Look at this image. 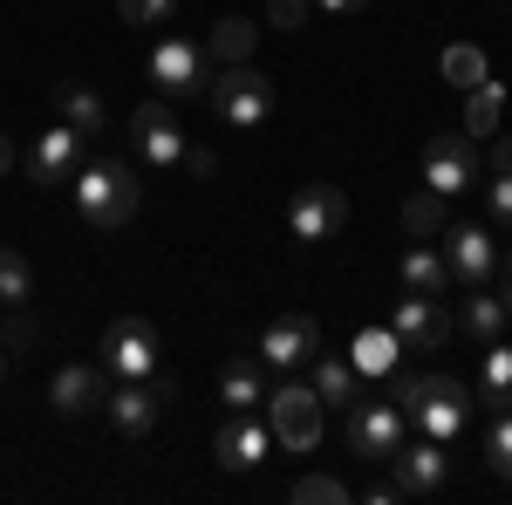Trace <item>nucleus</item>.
I'll use <instances>...</instances> for the list:
<instances>
[{
    "label": "nucleus",
    "instance_id": "f257e3e1",
    "mask_svg": "<svg viewBox=\"0 0 512 505\" xmlns=\"http://www.w3.org/2000/svg\"><path fill=\"white\" fill-rule=\"evenodd\" d=\"M69 192H76L82 226H96V233L137 219V171H130V164H89V171L69 178Z\"/></svg>",
    "mask_w": 512,
    "mask_h": 505
},
{
    "label": "nucleus",
    "instance_id": "f03ea898",
    "mask_svg": "<svg viewBox=\"0 0 512 505\" xmlns=\"http://www.w3.org/2000/svg\"><path fill=\"white\" fill-rule=\"evenodd\" d=\"M205 103L226 130H260L274 117V82L260 76L253 62H226L219 76H205Z\"/></svg>",
    "mask_w": 512,
    "mask_h": 505
},
{
    "label": "nucleus",
    "instance_id": "7ed1b4c3",
    "mask_svg": "<svg viewBox=\"0 0 512 505\" xmlns=\"http://www.w3.org/2000/svg\"><path fill=\"white\" fill-rule=\"evenodd\" d=\"M403 417L424 430V437L451 444L465 430V417H472V389L458 383V376H417V396L403 403Z\"/></svg>",
    "mask_w": 512,
    "mask_h": 505
},
{
    "label": "nucleus",
    "instance_id": "20e7f679",
    "mask_svg": "<svg viewBox=\"0 0 512 505\" xmlns=\"http://www.w3.org/2000/svg\"><path fill=\"white\" fill-rule=\"evenodd\" d=\"M158 328L144 321V314H117L110 328H103V369L117 376V383H144V376H158Z\"/></svg>",
    "mask_w": 512,
    "mask_h": 505
},
{
    "label": "nucleus",
    "instance_id": "39448f33",
    "mask_svg": "<svg viewBox=\"0 0 512 505\" xmlns=\"http://www.w3.org/2000/svg\"><path fill=\"white\" fill-rule=\"evenodd\" d=\"M478 171H485V151H478V137H465V130H437L431 144H424V185L437 198L472 192Z\"/></svg>",
    "mask_w": 512,
    "mask_h": 505
},
{
    "label": "nucleus",
    "instance_id": "423d86ee",
    "mask_svg": "<svg viewBox=\"0 0 512 505\" xmlns=\"http://www.w3.org/2000/svg\"><path fill=\"white\" fill-rule=\"evenodd\" d=\"M342 226H349L342 185H301V192L287 198V233H294V246H321V239H335Z\"/></svg>",
    "mask_w": 512,
    "mask_h": 505
},
{
    "label": "nucleus",
    "instance_id": "0eeeda50",
    "mask_svg": "<svg viewBox=\"0 0 512 505\" xmlns=\"http://www.w3.org/2000/svg\"><path fill=\"white\" fill-rule=\"evenodd\" d=\"M267 424H274V444H287V451H315L321 444V396L301 389V383L267 389Z\"/></svg>",
    "mask_w": 512,
    "mask_h": 505
},
{
    "label": "nucleus",
    "instance_id": "6e6552de",
    "mask_svg": "<svg viewBox=\"0 0 512 505\" xmlns=\"http://www.w3.org/2000/svg\"><path fill=\"white\" fill-rule=\"evenodd\" d=\"M403 430H410V417L396 410V403H349V451L355 458H376V465H390L396 451H403Z\"/></svg>",
    "mask_w": 512,
    "mask_h": 505
},
{
    "label": "nucleus",
    "instance_id": "1a4fd4ad",
    "mask_svg": "<svg viewBox=\"0 0 512 505\" xmlns=\"http://www.w3.org/2000/svg\"><path fill=\"white\" fill-rule=\"evenodd\" d=\"M21 171H28V185H69L82 171V130L76 123H55V130H41L28 157H21Z\"/></svg>",
    "mask_w": 512,
    "mask_h": 505
},
{
    "label": "nucleus",
    "instance_id": "9d476101",
    "mask_svg": "<svg viewBox=\"0 0 512 505\" xmlns=\"http://www.w3.org/2000/svg\"><path fill=\"white\" fill-rule=\"evenodd\" d=\"M267 451H274V424H260L253 410H226V417H219V437H212L219 471H253Z\"/></svg>",
    "mask_w": 512,
    "mask_h": 505
},
{
    "label": "nucleus",
    "instance_id": "9b49d317",
    "mask_svg": "<svg viewBox=\"0 0 512 505\" xmlns=\"http://www.w3.org/2000/svg\"><path fill=\"white\" fill-rule=\"evenodd\" d=\"M444 267H451V287H492L499 273V253H492V233L485 226H444Z\"/></svg>",
    "mask_w": 512,
    "mask_h": 505
},
{
    "label": "nucleus",
    "instance_id": "f8f14e48",
    "mask_svg": "<svg viewBox=\"0 0 512 505\" xmlns=\"http://www.w3.org/2000/svg\"><path fill=\"white\" fill-rule=\"evenodd\" d=\"M205 48L185 35H164L158 48H151V82H158L164 96H205Z\"/></svg>",
    "mask_w": 512,
    "mask_h": 505
},
{
    "label": "nucleus",
    "instance_id": "ddd939ff",
    "mask_svg": "<svg viewBox=\"0 0 512 505\" xmlns=\"http://www.w3.org/2000/svg\"><path fill=\"white\" fill-rule=\"evenodd\" d=\"M164 403H171V383H158V376H144V383H123V389H110V424L123 430V437H151L158 430V417H164Z\"/></svg>",
    "mask_w": 512,
    "mask_h": 505
},
{
    "label": "nucleus",
    "instance_id": "4468645a",
    "mask_svg": "<svg viewBox=\"0 0 512 505\" xmlns=\"http://www.w3.org/2000/svg\"><path fill=\"white\" fill-rule=\"evenodd\" d=\"M48 403H55L62 417L103 410V403H110V369H103V362H62L55 383H48Z\"/></svg>",
    "mask_w": 512,
    "mask_h": 505
},
{
    "label": "nucleus",
    "instance_id": "2eb2a0df",
    "mask_svg": "<svg viewBox=\"0 0 512 505\" xmlns=\"http://www.w3.org/2000/svg\"><path fill=\"white\" fill-rule=\"evenodd\" d=\"M390 328L403 335V349H444V342L458 335V321L437 308L431 294H403V301L390 308Z\"/></svg>",
    "mask_w": 512,
    "mask_h": 505
},
{
    "label": "nucleus",
    "instance_id": "dca6fc26",
    "mask_svg": "<svg viewBox=\"0 0 512 505\" xmlns=\"http://www.w3.org/2000/svg\"><path fill=\"white\" fill-rule=\"evenodd\" d=\"M315 349H321V328L308 314H280V321H267V335H260V362L267 369H308Z\"/></svg>",
    "mask_w": 512,
    "mask_h": 505
},
{
    "label": "nucleus",
    "instance_id": "f3484780",
    "mask_svg": "<svg viewBox=\"0 0 512 505\" xmlns=\"http://www.w3.org/2000/svg\"><path fill=\"white\" fill-rule=\"evenodd\" d=\"M130 151L144 157V164H178L185 157V130H178V117L164 103H144L130 117Z\"/></svg>",
    "mask_w": 512,
    "mask_h": 505
},
{
    "label": "nucleus",
    "instance_id": "a211bd4d",
    "mask_svg": "<svg viewBox=\"0 0 512 505\" xmlns=\"http://www.w3.org/2000/svg\"><path fill=\"white\" fill-rule=\"evenodd\" d=\"M390 471H396V492H403V499H431L437 485H444V444H437V437L403 444L390 458Z\"/></svg>",
    "mask_w": 512,
    "mask_h": 505
},
{
    "label": "nucleus",
    "instance_id": "6ab92c4d",
    "mask_svg": "<svg viewBox=\"0 0 512 505\" xmlns=\"http://www.w3.org/2000/svg\"><path fill=\"white\" fill-rule=\"evenodd\" d=\"M349 362H355V376H376V383H383V376L403 369V335H396L390 321H383V328H362L349 342Z\"/></svg>",
    "mask_w": 512,
    "mask_h": 505
},
{
    "label": "nucleus",
    "instance_id": "aec40b11",
    "mask_svg": "<svg viewBox=\"0 0 512 505\" xmlns=\"http://www.w3.org/2000/svg\"><path fill=\"white\" fill-rule=\"evenodd\" d=\"M219 403H226V410H260V403H267V362H260V355H233V362L219 369Z\"/></svg>",
    "mask_w": 512,
    "mask_h": 505
},
{
    "label": "nucleus",
    "instance_id": "412c9836",
    "mask_svg": "<svg viewBox=\"0 0 512 505\" xmlns=\"http://www.w3.org/2000/svg\"><path fill=\"white\" fill-rule=\"evenodd\" d=\"M55 110H62V123H76L82 137H103V130H110L103 96H96V89H82V82H55Z\"/></svg>",
    "mask_w": 512,
    "mask_h": 505
},
{
    "label": "nucleus",
    "instance_id": "4be33fe9",
    "mask_svg": "<svg viewBox=\"0 0 512 505\" xmlns=\"http://www.w3.org/2000/svg\"><path fill=\"white\" fill-rule=\"evenodd\" d=\"M458 328H465L472 342H499V335H506V301H499L492 287H465V314H458Z\"/></svg>",
    "mask_w": 512,
    "mask_h": 505
},
{
    "label": "nucleus",
    "instance_id": "5701e85b",
    "mask_svg": "<svg viewBox=\"0 0 512 505\" xmlns=\"http://www.w3.org/2000/svg\"><path fill=\"white\" fill-rule=\"evenodd\" d=\"M403 294H444V287H451V267H444V253H437V246H410V253H403Z\"/></svg>",
    "mask_w": 512,
    "mask_h": 505
},
{
    "label": "nucleus",
    "instance_id": "b1692460",
    "mask_svg": "<svg viewBox=\"0 0 512 505\" xmlns=\"http://www.w3.org/2000/svg\"><path fill=\"white\" fill-rule=\"evenodd\" d=\"M499 117H506V89H499L492 76L478 82V89H465V137H492Z\"/></svg>",
    "mask_w": 512,
    "mask_h": 505
},
{
    "label": "nucleus",
    "instance_id": "393cba45",
    "mask_svg": "<svg viewBox=\"0 0 512 505\" xmlns=\"http://www.w3.org/2000/svg\"><path fill=\"white\" fill-rule=\"evenodd\" d=\"M355 383H362L355 362H342V355H315V396H321V403H342V410H349Z\"/></svg>",
    "mask_w": 512,
    "mask_h": 505
},
{
    "label": "nucleus",
    "instance_id": "a878e982",
    "mask_svg": "<svg viewBox=\"0 0 512 505\" xmlns=\"http://www.w3.org/2000/svg\"><path fill=\"white\" fill-rule=\"evenodd\" d=\"M253 41H260V28H253V21H239V14H226V21H212L205 55H219V62H246V55H253Z\"/></svg>",
    "mask_w": 512,
    "mask_h": 505
},
{
    "label": "nucleus",
    "instance_id": "bb28decb",
    "mask_svg": "<svg viewBox=\"0 0 512 505\" xmlns=\"http://www.w3.org/2000/svg\"><path fill=\"white\" fill-rule=\"evenodd\" d=\"M28 294H35V267H28V253L0 246V308H21Z\"/></svg>",
    "mask_w": 512,
    "mask_h": 505
},
{
    "label": "nucleus",
    "instance_id": "cd10ccee",
    "mask_svg": "<svg viewBox=\"0 0 512 505\" xmlns=\"http://www.w3.org/2000/svg\"><path fill=\"white\" fill-rule=\"evenodd\" d=\"M478 389H485V403H512V349H506V342H485Z\"/></svg>",
    "mask_w": 512,
    "mask_h": 505
},
{
    "label": "nucleus",
    "instance_id": "c85d7f7f",
    "mask_svg": "<svg viewBox=\"0 0 512 505\" xmlns=\"http://www.w3.org/2000/svg\"><path fill=\"white\" fill-rule=\"evenodd\" d=\"M485 471L512 485V403H499V417H492V430H485Z\"/></svg>",
    "mask_w": 512,
    "mask_h": 505
},
{
    "label": "nucleus",
    "instance_id": "c756f323",
    "mask_svg": "<svg viewBox=\"0 0 512 505\" xmlns=\"http://www.w3.org/2000/svg\"><path fill=\"white\" fill-rule=\"evenodd\" d=\"M485 76H492V69H485V55H478L472 41H451V48H444V82H451V89H478Z\"/></svg>",
    "mask_w": 512,
    "mask_h": 505
},
{
    "label": "nucleus",
    "instance_id": "7c9ffc66",
    "mask_svg": "<svg viewBox=\"0 0 512 505\" xmlns=\"http://www.w3.org/2000/svg\"><path fill=\"white\" fill-rule=\"evenodd\" d=\"M403 226H410L417 239H437V233H444V198H437L431 185H424V192L403 205Z\"/></svg>",
    "mask_w": 512,
    "mask_h": 505
},
{
    "label": "nucleus",
    "instance_id": "2f4dec72",
    "mask_svg": "<svg viewBox=\"0 0 512 505\" xmlns=\"http://www.w3.org/2000/svg\"><path fill=\"white\" fill-rule=\"evenodd\" d=\"M178 14V0H117V21L123 28H158Z\"/></svg>",
    "mask_w": 512,
    "mask_h": 505
},
{
    "label": "nucleus",
    "instance_id": "473e14b6",
    "mask_svg": "<svg viewBox=\"0 0 512 505\" xmlns=\"http://www.w3.org/2000/svg\"><path fill=\"white\" fill-rule=\"evenodd\" d=\"M349 499V485L342 478H328V471H315V478H301L294 485V505H342Z\"/></svg>",
    "mask_w": 512,
    "mask_h": 505
},
{
    "label": "nucleus",
    "instance_id": "72a5a7b5",
    "mask_svg": "<svg viewBox=\"0 0 512 505\" xmlns=\"http://www.w3.org/2000/svg\"><path fill=\"white\" fill-rule=\"evenodd\" d=\"M267 14H274L280 35H301V28H308V14H315V0H267Z\"/></svg>",
    "mask_w": 512,
    "mask_h": 505
},
{
    "label": "nucleus",
    "instance_id": "f704fd0d",
    "mask_svg": "<svg viewBox=\"0 0 512 505\" xmlns=\"http://www.w3.org/2000/svg\"><path fill=\"white\" fill-rule=\"evenodd\" d=\"M485 192H492V219H499V226L512 233V171H506V178H492Z\"/></svg>",
    "mask_w": 512,
    "mask_h": 505
},
{
    "label": "nucleus",
    "instance_id": "c9c22d12",
    "mask_svg": "<svg viewBox=\"0 0 512 505\" xmlns=\"http://www.w3.org/2000/svg\"><path fill=\"white\" fill-rule=\"evenodd\" d=\"M178 164H185L192 178H212V171H219V157L205 151V144H185V157H178Z\"/></svg>",
    "mask_w": 512,
    "mask_h": 505
},
{
    "label": "nucleus",
    "instance_id": "e433bc0d",
    "mask_svg": "<svg viewBox=\"0 0 512 505\" xmlns=\"http://www.w3.org/2000/svg\"><path fill=\"white\" fill-rule=\"evenodd\" d=\"M28 342H35V321H7V335H0V349H7V355H21Z\"/></svg>",
    "mask_w": 512,
    "mask_h": 505
},
{
    "label": "nucleus",
    "instance_id": "4c0bfd02",
    "mask_svg": "<svg viewBox=\"0 0 512 505\" xmlns=\"http://www.w3.org/2000/svg\"><path fill=\"white\" fill-rule=\"evenodd\" d=\"M315 7L335 21V14H362V7H376V0H315Z\"/></svg>",
    "mask_w": 512,
    "mask_h": 505
},
{
    "label": "nucleus",
    "instance_id": "58836bf2",
    "mask_svg": "<svg viewBox=\"0 0 512 505\" xmlns=\"http://www.w3.org/2000/svg\"><path fill=\"white\" fill-rule=\"evenodd\" d=\"M403 499V492H396V478H376V485H369V505H396Z\"/></svg>",
    "mask_w": 512,
    "mask_h": 505
},
{
    "label": "nucleus",
    "instance_id": "ea45409f",
    "mask_svg": "<svg viewBox=\"0 0 512 505\" xmlns=\"http://www.w3.org/2000/svg\"><path fill=\"white\" fill-rule=\"evenodd\" d=\"M512 171V137H499V144H492V178H506Z\"/></svg>",
    "mask_w": 512,
    "mask_h": 505
},
{
    "label": "nucleus",
    "instance_id": "a19ab883",
    "mask_svg": "<svg viewBox=\"0 0 512 505\" xmlns=\"http://www.w3.org/2000/svg\"><path fill=\"white\" fill-rule=\"evenodd\" d=\"M7 164H14V137L0 130V178H7Z\"/></svg>",
    "mask_w": 512,
    "mask_h": 505
},
{
    "label": "nucleus",
    "instance_id": "79ce46f5",
    "mask_svg": "<svg viewBox=\"0 0 512 505\" xmlns=\"http://www.w3.org/2000/svg\"><path fill=\"white\" fill-rule=\"evenodd\" d=\"M499 301H506V314H512V280H506V294H499Z\"/></svg>",
    "mask_w": 512,
    "mask_h": 505
},
{
    "label": "nucleus",
    "instance_id": "37998d69",
    "mask_svg": "<svg viewBox=\"0 0 512 505\" xmlns=\"http://www.w3.org/2000/svg\"><path fill=\"white\" fill-rule=\"evenodd\" d=\"M0 369H7V349H0Z\"/></svg>",
    "mask_w": 512,
    "mask_h": 505
}]
</instances>
